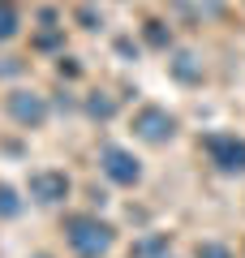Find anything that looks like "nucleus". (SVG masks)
I'll list each match as a JSON object with an SVG mask.
<instances>
[{"mask_svg": "<svg viewBox=\"0 0 245 258\" xmlns=\"http://www.w3.org/2000/svg\"><path fill=\"white\" fill-rule=\"evenodd\" d=\"M65 232H69V245L78 249L82 258H99L103 249L112 245V228H108V224H99L95 215H69Z\"/></svg>", "mask_w": 245, "mask_h": 258, "instance_id": "1", "label": "nucleus"}, {"mask_svg": "<svg viewBox=\"0 0 245 258\" xmlns=\"http://www.w3.org/2000/svg\"><path fill=\"white\" fill-rule=\"evenodd\" d=\"M202 147H207V155L224 172H245V142L241 138H232V134H207Z\"/></svg>", "mask_w": 245, "mask_h": 258, "instance_id": "2", "label": "nucleus"}, {"mask_svg": "<svg viewBox=\"0 0 245 258\" xmlns=\"http://www.w3.org/2000/svg\"><path fill=\"white\" fill-rule=\"evenodd\" d=\"M134 129H138V138H146V142H163V138H172V134H176V120L168 116L163 108L151 103V108H142L134 116Z\"/></svg>", "mask_w": 245, "mask_h": 258, "instance_id": "3", "label": "nucleus"}, {"mask_svg": "<svg viewBox=\"0 0 245 258\" xmlns=\"http://www.w3.org/2000/svg\"><path fill=\"white\" fill-rule=\"evenodd\" d=\"M103 172H108V181H116V185H138L142 168H138V159L129 155V151L103 147Z\"/></svg>", "mask_w": 245, "mask_h": 258, "instance_id": "4", "label": "nucleus"}, {"mask_svg": "<svg viewBox=\"0 0 245 258\" xmlns=\"http://www.w3.org/2000/svg\"><path fill=\"white\" fill-rule=\"evenodd\" d=\"M69 194V176L56 172V168H43V172H30V198L35 203H60Z\"/></svg>", "mask_w": 245, "mask_h": 258, "instance_id": "5", "label": "nucleus"}, {"mask_svg": "<svg viewBox=\"0 0 245 258\" xmlns=\"http://www.w3.org/2000/svg\"><path fill=\"white\" fill-rule=\"evenodd\" d=\"M9 112L22 120V125H43V120H47V103H43V95H30V91L9 95Z\"/></svg>", "mask_w": 245, "mask_h": 258, "instance_id": "6", "label": "nucleus"}, {"mask_svg": "<svg viewBox=\"0 0 245 258\" xmlns=\"http://www.w3.org/2000/svg\"><path fill=\"white\" fill-rule=\"evenodd\" d=\"M172 74L181 78V82H198V78H202V69L194 64V56H190V52H181V56L172 60Z\"/></svg>", "mask_w": 245, "mask_h": 258, "instance_id": "7", "label": "nucleus"}, {"mask_svg": "<svg viewBox=\"0 0 245 258\" xmlns=\"http://www.w3.org/2000/svg\"><path fill=\"white\" fill-rule=\"evenodd\" d=\"M13 35H18V9H13V0H0V39Z\"/></svg>", "mask_w": 245, "mask_h": 258, "instance_id": "8", "label": "nucleus"}, {"mask_svg": "<svg viewBox=\"0 0 245 258\" xmlns=\"http://www.w3.org/2000/svg\"><path fill=\"white\" fill-rule=\"evenodd\" d=\"M86 108H91V116H99V120H108L112 112H116V103H112L108 95H99V91H95V95H91V103H86Z\"/></svg>", "mask_w": 245, "mask_h": 258, "instance_id": "9", "label": "nucleus"}, {"mask_svg": "<svg viewBox=\"0 0 245 258\" xmlns=\"http://www.w3.org/2000/svg\"><path fill=\"white\" fill-rule=\"evenodd\" d=\"M146 43H151V47H168V30H163V22H146Z\"/></svg>", "mask_w": 245, "mask_h": 258, "instance_id": "10", "label": "nucleus"}, {"mask_svg": "<svg viewBox=\"0 0 245 258\" xmlns=\"http://www.w3.org/2000/svg\"><path fill=\"white\" fill-rule=\"evenodd\" d=\"M198 258H232V254H228V245H219V241H202Z\"/></svg>", "mask_w": 245, "mask_h": 258, "instance_id": "11", "label": "nucleus"}, {"mask_svg": "<svg viewBox=\"0 0 245 258\" xmlns=\"http://www.w3.org/2000/svg\"><path fill=\"white\" fill-rule=\"evenodd\" d=\"M0 215H18V198L9 185H0Z\"/></svg>", "mask_w": 245, "mask_h": 258, "instance_id": "12", "label": "nucleus"}, {"mask_svg": "<svg viewBox=\"0 0 245 258\" xmlns=\"http://www.w3.org/2000/svg\"><path fill=\"white\" fill-rule=\"evenodd\" d=\"M159 245H163V241H159V237H146V241H142V245H138V249H134V254H138V258H151V254H159Z\"/></svg>", "mask_w": 245, "mask_h": 258, "instance_id": "13", "label": "nucleus"}, {"mask_svg": "<svg viewBox=\"0 0 245 258\" xmlns=\"http://www.w3.org/2000/svg\"><path fill=\"white\" fill-rule=\"evenodd\" d=\"M39 258H47V254H39Z\"/></svg>", "mask_w": 245, "mask_h": 258, "instance_id": "14", "label": "nucleus"}]
</instances>
